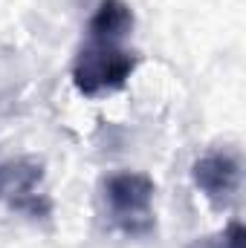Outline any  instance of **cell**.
I'll list each match as a JSON object with an SVG mask.
<instances>
[{"label":"cell","mask_w":246,"mask_h":248,"mask_svg":"<svg viewBox=\"0 0 246 248\" xmlns=\"http://www.w3.org/2000/svg\"><path fill=\"white\" fill-rule=\"evenodd\" d=\"M154 193H157V185L145 173H130V170L110 173L102 182V202L113 228L133 240L148 237L157 228Z\"/></svg>","instance_id":"6da1fadb"},{"label":"cell","mask_w":246,"mask_h":248,"mask_svg":"<svg viewBox=\"0 0 246 248\" xmlns=\"http://www.w3.org/2000/svg\"><path fill=\"white\" fill-rule=\"evenodd\" d=\"M136 63H139L136 52L122 46V41L87 38V44L78 49L72 61V84L81 95L90 98L116 93L127 84Z\"/></svg>","instance_id":"7a4b0ae2"},{"label":"cell","mask_w":246,"mask_h":248,"mask_svg":"<svg viewBox=\"0 0 246 248\" xmlns=\"http://www.w3.org/2000/svg\"><path fill=\"white\" fill-rule=\"evenodd\" d=\"M0 202L29 219L53 217V202L44 193V165L32 156L0 162Z\"/></svg>","instance_id":"3957f363"},{"label":"cell","mask_w":246,"mask_h":248,"mask_svg":"<svg viewBox=\"0 0 246 248\" xmlns=\"http://www.w3.org/2000/svg\"><path fill=\"white\" fill-rule=\"evenodd\" d=\"M191 179H194L197 190L214 208H226V205L235 202V196L241 190V162L232 153H223V150L206 153L194 162Z\"/></svg>","instance_id":"277c9868"},{"label":"cell","mask_w":246,"mask_h":248,"mask_svg":"<svg viewBox=\"0 0 246 248\" xmlns=\"http://www.w3.org/2000/svg\"><path fill=\"white\" fill-rule=\"evenodd\" d=\"M133 29V12L124 0H99L90 23H87V38H102V41H122Z\"/></svg>","instance_id":"5b68a950"},{"label":"cell","mask_w":246,"mask_h":248,"mask_svg":"<svg viewBox=\"0 0 246 248\" xmlns=\"http://www.w3.org/2000/svg\"><path fill=\"white\" fill-rule=\"evenodd\" d=\"M188 248H244V225L241 222H229L220 234L214 237H203Z\"/></svg>","instance_id":"8992f818"}]
</instances>
